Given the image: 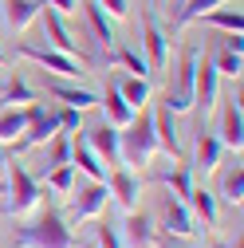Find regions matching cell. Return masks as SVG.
Wrapping results in <instances>:
<instances>
[{
  "label": "cell",
  "mask_w": 244,
  "mask_h": 248,
  "mask_svg": "<svg viewBox=\"0 0 244 248\" xmlns=\"http://www.w3.org/2000/svg\"><path fill=\"white\" fill-rule=\"evenodd\" d=\"M0 170H4V154H0Z\"/></svg>",
  "instance_id": "ee69618b"
},
{
  "label": "cell",
  "mask_w": 244,
  "mask_h": 248,
  "mask_svg": "<svg viewBox=\"0 0 244 248\" xmlns=\"http://www.w3.org/2000/svg\"><path fill=\"white\" fill-rule=\"evenodd\" d=\"M0 103H12V107L24 103V107H28V103H36V95H32V91H28V83L16 75V79H8L4 87H0Z\"/></svg>",
  "instance_id": "836d02e7"
},
{
  "label": "cell",
  "mask_w": 244,
  "mask_h": 248,
  "mask_svg": "<svg viewBox=\"0 0 244 248\" xmlns=\"http://www.w3.org/2000/svg\"><path fill=\"white\" fill-rule=\"evenodd\" d=\"M118 240L126 248H150L154 244V229H150V217L146 213H130L126 225L118 229Z\"/></svg>",
  "instance_id": "ac0fdd59"
},
{
  "label": "cell",
  "mask_w": 244,
  "mask_h": 248,
  "mask_svg": "<svg viewBox=\"0 0 244 248\" xmlns=\"http://www.w3.org/2000/svg\"><path fill=\"white\" fill-rule=\"evenodd\" d=\"M8 166V217H28L32 209H40L44 201V189H40V177H32L24 170V162H4Z\"/></svg>",
  "instance_id": "3957f363"
},
{
  "label": "cell",
  "mask_w": 244,
  "mask_h": 248,
  "mask_svg": "<svg viewBox=\"0 0 244 248\" xmlns=\"http://www.w3.org/2000/svg\"><path fill=\"white\" fill-rule=\"evenodd\" d=\"M20 248H75V236L55 205H44L32 225L20 229Z\"/></svg>",
  "instance_id": "6da1fadb"
},
{
  "label": "cell",
  "mask_w": 244,
  "mask_h": 248,
  "mask_svg": "<svg viewBox=\"0 0 244 248\" xmlns=\"http://www.w3.org/2000/svg\"><path fill=\"white\" fill-rule=\"evenodd\" d=\"M114 63L126 71V75H142V79H150V63H146V55H142V51H134V47H126V44L118 47Z\"/></svg>",
  "instance_id": "4dcf8cb0"
},
{
  "label": "cell",
  "mask_w": 244,
  "mask_h": 248,
  "mask_svg": "<svg viewBox=\"0 0 244 248\" xmlns=\"http://www.w3.org/2000/svg\"><path fill=\"white\" fill-rule=\"evenodd\" d=\"M158 150V134H154V118H150V110H142V118L134 114L130 126H122L118 134V162L122 166H146L150 158H154Z\"/></svg>",
  "instance_id": "7a4b0ae2"
},
{
  "label": "cell",
  "mask_w": 244,
  "mask_h": 248,
  "mask_svg": "<svg viewBox=\"0 0 244 248\" xmlns=\"http://www.w3.org/2000/svg\"><path fill=\"white\" fill-rule=\"evenodd\" d=\"M0 197H4V181H0Z\"/></svg>",
  "instance_id": "7bdbcfd3"
},
{
  "label": "cell",
  "mask_w": 244,
  "mask_h": 248,
  "mask_svg": "<svg viewBox=\"0 0 244 248\" xmlns=\"http://www.w3.org/2000/svg\"><path fill=\"white\" fill-rule=\"evenodd\" d=\"M213 67H217V75H232V79H240V71H244V51L221 47L217 59H213Z\"/></svg>",
  "instance_id": "1f68e13d"
},
{
  "label": "cell",
  "mask_w": 244,
  "mask_h": 248,
  "mask_svg": "<svg viewBox=\"0 0 244 248\" xmlns=\"http://www.w3.org/2000/svg\"><path fill=\"white\" fill-rule=\"evenodd\" d=\"M213 134H217L221 150L240 154V146H244V114H240V99H225V107H221V126L213 130Z\"/></svg>",
  "instance_id": "9c48e42d"
},
{
  "label": "cell",
  "mask_w": 244,
  "mask_h": 248,
  "mask_svg": "<svg viewBox=\"0 0 244 248\" xmlns=\"http://www.w3.org/2000/svg\"><path fill=\"white\" fill-rule=\"evenodd\" d=\"M221 197L240 209V197H244V170H240V158H236V166H229L225 177H221Z\"/></svg>",
  "instance_id": "83f0119b"
},
{
  "label": "cell",
  "mask_w": 244,
  "mask_h": 248,
  "mask_svg": "<svg viewBox=\"0 0 244 248\" xmlns=\"http://www.w3.org/2000/svg\"><path fill=\"white\" fill-rule=\"evenodd\" d=\"M173 4H177V8H181V4H185V0H173Z\"/></svg>",
  "instance_id": "f6af8a7d"
},
{
  "label": "cell",
  "mask_w": 244,
  "mask_h": 248,
  "mask_svg": "<svg viewBox=\"0 0 244 248\" xmlns=\"http://www.w3.org/2000/svg\"><path fill=\"white\" fill-rule=\"evenodd\" d=\"M201 24H209V28H221V32H229V36H240L244 32V16H240V8H213V12H205V16H197Z\"/></svg>",
  "instance_id": "7402d4cb"
},
{
  "label": "cell",
  "mask_w": 244,
  "mask_h": 248,
  "mask_svg": "<svg viewBox=\"0 0 244 248\" xmlns=\"http://www.w3.org/2000/svg\"><path fill=\"white\" fill-rule=\"evenodd\" d=\"M0 63H4V51H0Z\"/></svg>",
  "instance_id": "bcb514c9"
},
{
  "label": "cell",
  "mask_w": 244,
  "mask_h": 248,
  "mask_svg": "<svg viewBox=\"0 0 244 248\" xmlns=\"http://www.w3.org/2000/svg\"><path fill=\"white\" fill-rule=\"evenodd\" d=\"M95 4L110 16V20H122V16H126L130 12V4H126V0H95Z\"/></svg>",
  "instance_id": "d590c367"
},
{
  "label": "cell",
  "mask_w": 244,
  "mask_h": 248,
  "mask_svg": "<svg viewBox=\"0 0 244 248\" xmlns=\"http://www.w3.org/2000/svg\"><path fill=\"white\" fill-rule=\"evenodd\" d=\"M55 118H59V130H63V134H75L79 122H83V110H75V107H59Z\"/></svg>",
  "instance_id": "e575fe53"
},
{
  "label": "cell",
  "mask_w": 244,
  "mask_h": 248,
  "mask_svg": "<svg viewBox=\"0 0 244 248\" xmlns=\"http://www.w3.org/2000/svg\"><path fill=\"white\" fill-rule=\"evenodd\" d=\"M99 248H122V240H118V229H114V225H99Z\"/></svg>",
  "instance_id": "8d00e7d4"
},
{
  "label": "cell",
  "mask_w": 244,
  "mask_h": 248,
  "mask_svg": "<svg viewBox=\"0 0 244 248\" xmlns=\"http://www.w3.org/2000/svg\"><path fill=\"white\" fill-rule=\"evenodd\" d=\"M197 59H201V51H197V47H189L185 55H181L177 83L169 87V103H166L173 114H185V110H193V71H197Z\"/></svg>",
  "instance_id": "8992f818"
},
{
  "label": "cell",
  "mask_w": 244,
  "mask_h": 248,
  "mask_svg": "<svg viewBox=\"0 0 244 248\" xmlns=\"http://www.w3.org/2000/svg\"><path fill=\"white\" fill-rule=\"evenodd\" d=\"M225 47H232V51H244V40H240V36H229V40H225Z\"/></svg>",
  "instance_id": "f35d334b"
},
{
  "label": "cell",
  "mask_w": 244,
  "mask_h": 248,
  "mask_svg": "<svg viewBox=\"0 0 244 248\" xmlns=\"http://www.w3.org/2000/svg\"><path fill=\"white\" fill-rule=\"evenodd\" d=\"M47 95L55 103H63V107H75V110H91V107L99 103V95L91 87H83L79 79H51L47 83Z\"/></svg>",
  "instance_id": "8fae6325"
},
{
  "label": "cell",
  "mask_w": 244,
  "mask_h": 248,
  "mask_svg": "<svg viewBox=\"0 0 244 248\" xmlns=\"http://www.w3.org/2000/svg\"><path fill=\"white\" fill-rule=\"evenodd\" d=\"M193 110L201 114V126L217 110V67L209 59H197V71H193Z\"/></svg>",
  "instance_id": "52a82bcc"
},
{
  "label": "cell",
  "mask_w": 244,
  "mask_h": 248,
  "mask_svg": "<svg viewBox=\"0 0 244 248\" xmlns=\"http://www.w3.org/2000/svg\"><path fill=\"white\" fill-rule=\"evenodd\" d=\"M40 24H44V40H47V47H55V51H63V55H75V40H71V32H67V24H63V16H59L55 8H40V16H36Z\"/></svg>",
  "instance_id": "4fadbf2b"
},
{
  "label": "cell",
  "mask_w": 244,
  "mask_h": 248,
  "mask_svg": "<svg viewBox=\"0 0 244 248\" xmlns=\"http://www.w3.org/2000/svg\"><path fill=\"white\" fill-rule=\"evenodd\" d=\"M83 138H87L91 150L99 154L103 166H122V162H118V130L110 126V122H103V126H95V130H87Z\"/></svg>",
  "instance_id": "2e32d148"
},
{
  "label": "cell",
  "mask_w": 244,
  "mask_h": 248,
  "mask_svg": "<svg viewBox=\"0 0 244 248\" xmlns=\"http://www.w3.org/2000/svg\"><path fill=\"white\" fill-rule=\"evenodd\" d=\"M20 55L28 59V63H36L44 71H51L55 79H79L83 67L75 63V55H63V51H55V47H36V44H24Z\"/></svg>",
  "instance_id": "5b68a950"
},
{
  "label": "cell",
  "mask_w": 244,
  "mask_h": 248,
  "mask_svg": "<svg viewBox=\"0 0 244 248\" xmlns=\"http://www.w3.org/2000/svg\"><path fill=\"white\" fill-rule=\"evenodd\" d=\"M217 162H221V142H217V134L213 130H197V138H193V166L189 170H201V173H213L217 170Z\"/></svg>",
  "instance_id": "e0dca14e"
},
{
  "label": "cell",
  "mask_w": 244,
  "mask_h": 248,
  "mask_svg": "<svg viewBox=\"0 0 244 248\" xmlns=\"http://www.w3.org/2000/svg\"><path fill=\"white\" fill-rule=\"evenodd\" d=\"M221 4H229V0H185V4L177 8V16H173V28H185L189 20H197V16L213 12V8H221Z\"/></svg>",
  "instance_id": "f546056e"
},
{
  "label": "cell",
  "mask_w": 244,
  "mask_h": 248,
  "mask_svg": "<svg viewBox=\"0 0 244 248\" xmlns=\"http://www.w3.org/2000/svg\"><path fill=\"white\" fill-rule=\"evenodd\" d=\"M162 248H177V244H173V240H162Z\"/></svg>",
  "instance_id": "ab89813d"
},
{
  "label": "cell",
  "mask_w": 244,
  "mask_h": 248,
  "mask_svg": "<svg viewBox=\"0 0 244 248\" xmlns=\"http://www.w3.org/2000/svg\"><path fill=\"white\" fill-rule=\"evenodd\" d=\"M107 201H110L107 181H91L87 177V185L71 189V217H75V221H91V217H99L107 209Z\"/></svg>",
  "instance_id": "ba28073f"
},
{
  "label": "cell",
  "mask_w": 244,
  "mask_h": 248,
  "mask_svg": "<svg viewBox=\"0 0 244 248\" xmlns=\"http://www.w3.org/2000/svg\"><path fill=\"white\" fill-rule=\"evenodd\" d=\"M83 12H87V24H91V32H95V40L99 44H114V24H110V16L95 4V0H91Z\"/></svg>",
  "instance_id": "4316f807"
},
{
  "label": "cell",
  "mask_w": 244,
  "mask_h": 248,
  "mask_svg": "<svg viewBox=\"0 0 244 248\" xmlns=\"http://www.w3.org/2000/svg\"><path fill=\"white\" fill-rule=\"evenodd\" d=\"M162 181L173 189V197H177V201H189V193H193V170H189V166L166 170V173H162Z\"/></svg>",
  "instance_id": "f1b7e54d"
},
{
  "label": "cell",
  "mask_w": 244,
  "mask_h": 248,
  "mask_svg": "<svg viewBox=\"0 0 244 248\" xmlns=\"http://www.w3.org/2000/svg\"><path fill=\"white\" fill-rule=\"evenodd\" d=\"M71 166H75V173H87L91 181H107V173H110V170L99 162V154L87 146V138H79V134L71 138Z\"/></svg>",
  "instance_id": "9a60e30c"
},
{
  "label": "cell",
  "mask_w": 244,
  "mask_h": 248,
  "mask_svg": "<svg viewBox=\"0 0 244 248\" xmlns=\"http://www.w3.org/2000/svg\"><path fill=\"white\" fill-rule=\"evenodd\" d=\"M83 248H99V240H91V244H83Z\"/></svg>",
  "instance_id": "60d3db41"
},
{
  "label": "cell",
  "mask_w": 244,
  "mask_h": 248,
  "mask_svg": "<svg viewBox=\"0 0 244 248\" xmlns=\"http://www.w3.org/2000/svg\"><path fill=\"white\" fill-rule=\"evenodd\" d=\"M150 118H154V134H158V142L173 154H181V142H177V130H173V110L169 107H158V110H150Z\"/></svg>",
  "instance_id": "ffe728a7"
},
{
  "label": "cell",
  "mask_w": 244,
  "mask_h": 248,
  "mask_svg": "<svg viewBox=\"0 0 244 248\" xmlns=\"http://www.w3.org/2000/svg\"><path fill=\"white\" fill-rule=\"evenodd\" d=\"M0 87H4V75H0Z\"/></svg>",
  "instance_id": "7dc6e473"
},
{
  "label": "cell",
  "mask_w": 244,
  "mask_h": 248,
  "mask_svg": "<svg viewBox=\"0 0 244 248\" xmlns=\"http://www.w3.org/2000/svg\"><path fill=\"white\" fill-rule=\"evenodd\" d=\"M107 193L118 201V209L134 213V205H138V193H142V185H138L134 170H130V166H118L114 173H107Z\"/></svg>",
  "instance_id": "7c38bea8"
},
{
  "label": "cell",
  "mask_w": 244,
  "mask_h": 248,
  "mask_svg": "<svg viewBox=\"0 0 244 248\" xmlns=\"http://www.w3.org/2000/svg\"><path fill=\"white\" fill-rule=\"evenodd\" d=\"M162 4H166V0H154V8H162Z\"/></svg>",
  "instance_id": "b9f144b4"
},
{
  "label": "cell",
  "mask_w": 244,
  "mask_h": 248,
  "mask_svg": "<svg viewBox=\"0 0 244 248\" xmlns=\"http://www.w3.org/2000/svg\"><path fill=\"white\" fill-rule=\"evenodd\" d=\"M44 181H47V189H55V193H71L75 189V166L71 162L67 166H55V170L44 173Z\"/></svg>",
  "instance_id": "d6a6232c"
},
{
  "label": "cell",
  "mask_w": 244,
  "mask_h": 248,
  "mask_svg": "<svg viewBox=\"0 0 244 248\" xmlns=\"http://www.w3.org/2000/svg\"><path fill=\"white\" fill-rule=\"evenodd\" d=\"M103 110H107V122L114 130H122V126H130V118H134V107L118 95V87H110L107 95H103Z\"/></svg>",
  "instance_id": "44dd1931"
},
{
  "label": "cell",
  "mask_w": 244,
  "mask_h": 248,
  "mask_svg": "<svg viewBox=\"0 0 244 248\" xmlns=\"http://www.w3.org/2000/svg\"><path fill=\"white\" fill-rule=\"evenodd\" d=\"M236 248H244V244H240V240H236Z\"/></svg>",
  "instance_id": "c3c4849f"
},
{
  "label": "cell",
  "mask_w": 244,
  "mask_h": 248,
  "mask_svg": "<svg viewBox=\"0 0 244 248\" xmlns=\"http://www.w3.org/2000/svg\"><path fill=\"white\" fill-rule=\"evenodd\" d=\"M55 134H59L55 110H47L44 103H28V126H24V134L16 138V150H20V154H24V150H36V146L51 142Z\"/></svg>",
  "instance_id": "277c9868"
},
{
  "label": "cell",
  "mask_w": 244,
  "mask_h": 248,
  "mask_svg": "<svg viewBox=\"0 0 244 248\" xmlns=\"http://www.w3.org/2000/svg\"><path fill=\"white\" fill-rule=\"evenodd\" d=\"M0 107H4V103H0Z\"/></svg>",
  "instance_id": "681fc988"
},
{
  "label": "cell",
  "mask_w": 244,
  "mask_h": 248,
  "mask_svg": "<svg viewBox=\"0 0 244 248\" xmlns=\"http://www.w3.org/2000/svg\"><path fill=\"white\" fill-rule=\"evenodd\" d=\"M162 229H166L169 236H181V240L197 236V225H193L189 205H185V201H177L173 193H169V197H162Z\"/></svg>",
  "instance_id": "30bf717a"
},
{
  "label": "cell",
  "mask_w": 244,
  "mask_h": 248,
  "mask_svg": "<svg viewBox=\"0 0 244 248\" xmlns=\"http://www.w3.org/2000/svg\"><path fill=\"white\" fill-rule=\"evenodd\" d=\"M44 4H47V8H55L59 16H67V12H75V8H79V0H44Z\"/></svg>",
  "instance_id": "74e56055"
},
{
  "label": "cell",
  "mask_w": 244,
  "mask_h": 248,
  "mask_svg": "<svg viewBox=\"0 0 244 248\" xmlns=\"http://www.w3.org/2000/svg\"><path fill=\"white\" fill-rule=\"evenodd\" d=\"M40 8L44 4H36V0H4V24L12 28V32H24V28L36 24Z\"/></svg>",
  "instance_id": "d6986e66"
},
{
  "label": "cell",
  "mask_w": 244,
  "mask_h": 248,
  "mask_svg": "<svg viewBox=\"0 0 244 248\" xmlns=\"http://www.w3.org/2000/svg\"><path fill=\"white\" fill-rule=\"evenodd\" d=\"M142 44H146V63H150V71H162L166 63H169V40H166V32L154 24V16H146V24H142Z\"/></svg>",
  "instance_id": "5bb4252c"
},
{
  "label": "cell",
  "mask_w": 244,
  "mask_h": 248,
  "mask_svg": "<svg viewBox=\"0 0 244 248\" xmlns=\"http://www.w3.org/2000/svg\"><path fill=\"white\" fill-rule=\"evenodd\" d=\"M118 95L126 99L134 110H142L146 103H150V79H142V75H126L118 83Z\"/></svg>",
  "instance_id": "d4e9b609"
},
{
  "label": "cell",
  "mask_w": 244,
  "mask_h": 248,
  "mask_svg": "<svg viewBox=\"0 0 244 248\" xmlns=\"http://www.w3.org/2000/svg\"><path fill=\"white\" fill-rule=\"evenodd\" d=\"M197 217H201V221H205V229H213V225H217V197H213L209 189H197V185H193V193H189V201H185Z\"/></svg>",
  "instance_id": "484cf974"
},
{
  "label": "cell",
  "mask_w": 244,
  "mask_h": 248,
  "mask_svg": "<svg viewBox=\"0 0 244 248\" xmlns=\"http://www.w3.org/2000/svg\"><path fill=\"white\" fill-rule=\"evenodd\" d=\"M44 146H47L44 162H40V166H44V173H47V170H55V166H67V162H71V134L59 130V134H55L51 142H44Z\"/></svg>",
  "instance_id": "cb8c5ba5"
},
{
  "label": "cell",
  "mask_w": 244,
  "mask_h": 248,
  "mask_svg": "<svg viewBox=\"0 0 244 248\" xmlns=\"http://www.w3.org/2000/svg\"><path fill=\"white\" fill-rule=\"evenodd\" d=\"M28 126V107H0V142H16Z\"/></svg>",
  "instance_id": "603a6c76"
}]
</instances>
